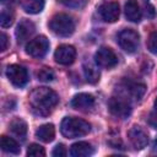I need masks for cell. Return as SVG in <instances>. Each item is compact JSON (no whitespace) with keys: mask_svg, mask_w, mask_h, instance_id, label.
I'll return each instance as SVG.
<instances>
[{"mask_svg":"<svg viewBox=\"0 0 157 157\" xmlns=\"http://www.w3.org/2000/svg\"><path fill=\"white\" fill-rule=\"evenodd\" d=\"M94 60L98 66L104 69H112L118 64V56L108 47L99 48L94 54Z\"/></svg>","mask_w":157,"mask_h":157,"instance_id":"8","label":"cell"},{"mask_svg":"<svg viewBox=\"0 0 157 157\" xmlns=\"http://www.w3.org/2000/svg\"><path fill=\"white\" fill-rule=\"evenodd\" d=\"M126 91L129 92V94H130L134 99L139 101V99H141V98H142V96L145 94L146 86H145L144 83L134 82V83H130V85H128V86H126Z\"/></svg>","mask_w":157,"mask_h":157,"instance_id":"21","label":"cell"},{"mask_svg":"<svg viewBox=\"0 0 157 157\" xmlns=\"http://www.w3.org/2000/svg\"><path fill=\"white\" fill-rule=\"evenodd\" d=\"M118 43H119L120 48L124 52H126L129 54H132L139 49L140 36H139V33L136 31H134L131 28H125V29L119 32Z\"/></svg>","mask_w":157,"mask_h":157,"instance_id":"4","label":"cell"},{"mask_svg":"<svg viewBox=\"0 0 157 157\" xmlns=\"http://www.w3.org/2000/svg\"><path fill=\"white\" fill-rule=\"evenodd\" d=\"M148 124H150L152 128L157 129V113H151V114H150Z\"/></svg>","mask_w":157,"mask_h":157,"instance_id":"30","label":"cell"},{"mask_svg":"<svg viewBox=\"0 0 157 157\" xmlns=\"http://www.w3.org/2000/svg\"><path fill=\"white\" fill-rule=\"evenodd\" d=\"M108 109L115 118L119 119H126L131 114V104L129 99L121 96L112 97L108 102Z\"/></svg>","mask_w":157,"mask_h":157,"instance_id":"5","label":"cell"},{"mask_svg":"<svg viewBox=\"0 0 157 157\" xmlns=\"http://www.w3.org/2000/svg\"><path fill=\"white\" fill-rule=\"evenodd\" d=\"M147 48L148 50L157 55V32H152L148 37V42H147Z\"/></svg>","mask_w":157,"mask_h":157,"instance_id":"26","label":"cell"},{"mask_svg":"<svg viewBox=\"0 0 157 157\" xmlns=\"http://www.w3.org/2000/svg\"><path fill=\"white\" fill-rule=\"evenodd\" d=\"M6 76L10 82L16 87H23L28 82V72L27 70L17 64L9 65L6 69Z\"/></svg>","mask_w":157,"mask_h":157,"instance_id":"7","label":"cell"},{"mask_svg":"<svg viewBox=\"0 0 157 157\" xmlns=\"http://www.w3.org/2000/svg\"><path fill=\"white\" fill-rule=\"evenodd\" d=\"M4 4H10V5H12V4H16L18 0H1Z\"/></svg>","mask_w":157,"mask_h":157,"instance_id":"31","label":"cell"},{"mask_svg":"<svg viewBox=\"0 0 157 157\" xmlns=\"http://www.w3.org/2000/svg\"><path fill=\"white\" fill-rule=\"evenodd\" d=\"M155 109H156V112H157V98H156V101H155Z\"/></svg>","mask_w":157,"mask_h":157,"instance_id":"32","label":"cell"},{"mask_svg":"<svg viewBox=\"0 0 157 157\" xmlns=\"http://www.w3.org/2000/svg\"><path fill=\"white\" fill-rule=\"evenodd\" d=\"M93 152H94V150L91 146V144L85 142V141L76 142L70 148V153L74 157H88V156L93 155Z\"/></svg>","mask_w":157,"mask_h":157,"instance_id":"14","label":"cell"},{"mask_svg":"<svg viewBox=\"0 0 157 157\" xmlns=\"http://www.w3.org/2000/svg\"><path fill=\"white\" fill-rule=\"evenodd\" d=\"M60 131L65 137L75 139V137H81L87 135L91 131V125L83 119L66 117L63 119L60 124Z\"/></svg>","mask_w":157,"mask_h":157,"instance_id":"2","label":"cell"},{"mask_svg":"<svg viewBox=\"0 0 157 157\" xmlns=\"http://www.w3.org/2000/svg\"><path fill=\"white\" fill-rule=\"evenodd\" d=\"M83 75H85V78L87 82L90 83H97L98 80H99V69H98V65L91 63V61H85L83 63Z\"/></svg>","mask_w":157,"mask_h":157,"instance_id":"15","label":"cell"},{"mask_svg":"<svg viewBox=\"0 0 157 157\" xmlns=\"http://www.w3.org/2000/svg\"><path fill=\"white\" fill-rule=\"evenodd\" d=\"M125 16L131 22H140L141 10L136 0H128L125 4Z\"/></svg>","mask_w":157,"mask_h":157,"instance_id":"16","label":"cell"},{"mask_svg":"<svg viewBox=\"0 0 157 157\" xmlns=\"http://www.w3.org/2000/svg\"><path fill=\"white\" fill-rule=\"evenodd\" d=\"M156 144H157V137H156Z\"/></svg>","mask_w":157,"mask_h":157,"instance_id":"33","label":"cell"},{"mask_svg":"<svg viewBox=\"0 0 157 157\" xmlns=\"http://www.w3.org/2000/svg\"><path fill=\"white\" fill-rule=\"evenodd\" d=\"M76 58V49L72 45H59L54 53V59L60 65H71Z\"/></svg>","mask_w":157,"mask_h":157,"instance_id":"9","label":"cell"},{"mask_svg":"<svg viewBox=\"0 0 157 157\" xmlns=\"http://www.w3.org/2000/svg\"><path fill=\"white\" fill-rule=\"evenodd\" d=\"M37 76H38V80H40V81H43V82H50V81H53L54 77H55L54 71H53L50 67H47V66L42 67V69L38 71Z\"/></svg>","mask_w":157,"mask_h":157,"instance_id":"23","label":"cell"},{"mask_svg":"<svg viewBox=\"0 0 157 157\" xmlns=\"http://www.w3.org/2000/svg\"><path fill=\"white\" fill-rule=\"evenodd\" d=\"M98 11H99V15H101L102 20L105 21V22H109V23L115 22L119 18V13H120L119 5L117 2H113V1L102 4L99 6Z\"/></svg>","mask_w":157,"mask_h":157,"instance_id":"11","label":"cell"},{"mask_svg":"<svg viewBox=\"0 0 157 157\" xmlns=\"http://www.w3.org/2000/svg\"><path fill=\"white\" fill-rule=\"evenodd\" d=\"M0 42H1V52H5L6 49H7V43H9V40H7V36L2 32L1 33V36H0Z\"/></svg>","mask_w":157,"mask_h":157,"instance_id":"29","label":"cell"},{"mask_svg":"<svg viewBox=\"0 0 157 157\" xmlns=\"http://www.w3.org/2000/svg\"><path fill=\"white\" fill-rule=\"evenodd\" d=\"M28 102L32 112L36 115L47 117L58 104L59 97L53 90L48 87H37L31 92Z\"/></svg>","mask_w":157,"mask_h":157,"instance_id":"1","label":"cell"},{"mask_svg":"<svg viewBox=\"0 0 157 157\" xmlns=\"http://www.w3.org/2000/svg\"><path fill=\"white\" fill-rule=\"evenodd\" d=\"M13 23V13L9 9H2L1 15H0V25L2 28L10 27Z\"/></svg>","mask_w":157,"mask_h":157,"instance_id":"22","label":"cell"},{"mask_svg":"<svg viewBox=\"0 0 157 157\" xmlns=\"http://www.w3.org/2000/svg\"><path fill=\"white\" fill-rule=\"evenodd\" d=\"M49 50V40L44 36H38L31 39L26 44V53L33 58L40 59L43 58Z\"/></svg>","mask_w":157,"mask_h":157,"instance_id":"6","label":"cell"},{"mask_svg":"<svg viewBox=\"0 0 157 157\" xmlns=\"http://www.w3.org/2000/svg\"><path fill=\"white\" fill-rule=\"evenodd\" d=\"M45 5V0H21V6L27 13H39Z\"/></svg>","mask_w":157,"mask_h":157,"instance_id":"20","label":"cell"},{"mask_svg":"<svg viewBox=\"0 0 157 157\" xmlns=\"http://www.w3.org/2000/svg\"><path fill=\"white\" fill-rule=\"evenodd\" d=\"M128 137L130 144L132 145L134 148L136 150H141L144 147H146V145L148 144V135L147 132L139 125H134L129 132H128Z\"/></svg>","mask_w":157,"mask_h":157,"instance_id":"10","label":"cell"},{"mask_svg":"<svg viewBox=\"0 0 157 157\" xmlns=\"http://www.w3.org/2000/svg\"><path fill=\"white\" fill-rule=\"evenodd\" d=\"M34 31H36V27H34V23L32 21H29V20H22L17 25L16 31H15L17 43L18 44H22L26 40H28L32 37V34L34 33Z\"/></svg>","mask_w":157,"mask_h":157,"instance_id":"12","label":"cell"},{"mask_svg":"<svg viewBox=\"0 0 157 157\" xmlns=\"http://www.w3.org/2000/svg\"><path fill=\"white\" fill-rule=\"evenodd\" d=\"M27 156H31V157H44L45 156V151L40 145L31 144L28 146V148H27Z\"/></svg>","mask_w":157,"mask_h":157,"instance_id":"24","label":"cell"},{"mask_svg":"<svg viewBox=\"0 0 157 157\" xmlns=\"http://www.w3.org/2000/svg\"><path fill=\"white\" fill-rule=\"evenodd\" d=\"M52 155H53L54 157H65V156H66V148H65V146L61 145V144L56 145V146L54 147Z\"/></svg>","mask_w":157,"mask_h":157,"instance_id":"28","label":"cell"},{"mask_svg":"<svg viewBox=\"0 0 157 157\" xmlns=\"http://www.w3.org/2000/svg\"><path fill=\"white\" fill-rule=\"evenodd\" d=\"M144 9H145V15L147 18H153L156 16V10L153 5L150 2V0H144Z\"/></svg>","mask_w":157,"mask_h":157,"instance_id":"27","label":"cell"},{"mask_svg":"<svg viewBox=\"0 0 157 157\" xmlns=\"http://www.w3.org/2000/svg\"><path fill=\"white\" fill-rule=\"evenodd\" d=\"M36 137L43 142H52L55 137V129L53 124H44L36 131Z\"/></svg>","mask_w":157,"mask_h":157,"instance_id":"17","label":"cell"},{"mask_svg":"<svg viewBox=\"0 0 157 157\" xmlns=\"http://www.w3.org/2000/svg\"><path fill=\"white\" fill-rule=\"evenodd\" d=\"M0 146H1V150L6 153H12V155H18L21 152V147L18 145V142L12 139V137H9V136H1V140H0Z\"/></svg>","mask_w":157,"mask_h":157,"instance_id":"18","label":"cell"},{"mask_svg":"<svg viewBox=\"0 0 157 157\" xmlns=\"http://www.w3.org/2000/svg\"><path fill=\"white\" fill-rule=\"evenodd\" d=\"M63 5L71 9H82L86 5V0H59Z\"/></svg>","mask_w":157,"mask_h":157,"instance_id":"25","label":"cell"},{"mask_svg":"<svg viewBox=\"0 0 157 157\" xmlns=\"http://www.w3.org/2000/svg\"><path fill=\"white\" fill-rule=\"evenodd\" d=\"M49 28L54 34L59 37H69L75 31V21L66 13H58L52 17Z\"/></svg>","mask_w":157,"mask_h":157,"instance_id":"3","label":"cell"},{"mask_svg":"<svg viewBox=\"0 0 157 157\" xmlns=\"http://www.w3.org/2000/svg\"><path fill=\"white\" fill-rule=\"evenodd\" d=\"M70 104L72 108H75L77 110L88 112L94 107V97L90 93H78V94L74 96Z\"/></svg>","mask_w":157,"mask_h":157,"instance_id":"13","label":"cell"},{"mask_svg":"<svg viewBox=\"0 0 157 157\" xmlns=\"http://www.w3.org/2000/svg\"><path fill=\"white\" fill-rule=\"evenodd\" d=\"M10 130L15 136H17L21 140H25V136L27 134V124L23 119L15 118L10 123Z\"/></svg>","mask_w":157,"mask_h":157,"instance_id":"19","label":"cell"}]
</instances>
